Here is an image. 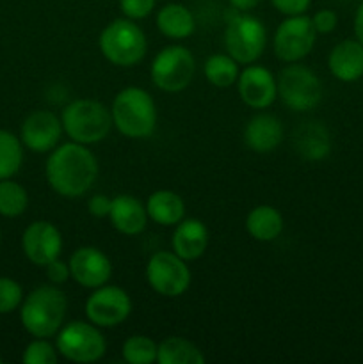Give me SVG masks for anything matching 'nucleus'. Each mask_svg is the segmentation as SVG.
I'll use <instances>...</instances> for the list:
<instances>
[{
  "label": "nucleus",
  "instance_id": "obj_31",
  "mask_svg": "<svg viewBox=\"0 0 363 364\" xmlns=\"http://www.w3.org/2000/svg\"><path fill=\"white\" fill-rule=\"evenodd\" d=\"M23 297V288L16 279L0 276V315H11V313L18 311Z\"/></svg>",
  "mask_w": 363,
  "mask_h": 364
},
{
  "label": "nucleus",
  "instance_id": "obj_24",
  "mask_svg": "<svg viewBox=\"0 0 363 364\" xmlns=\"http://www.w3.org/2000/svg\"><path fill=\"white\" fill-rule=\"evenodd\" d=\"M283 228V215L270 205L255 206L246 217V231L256 242H274Z\"/></svg>",
  "mask_w": 363,
  "mask_h": 364
},
{
  "label": "nucleus",
  "instance_id": "obj_39",
  "mask_svg": "<svg viewBox=\"0 0 363 364\" xmlns=\"http://www.w3.org/2000/svg\"><path fill=\"white\" fill-rule=\"evenodd\" d=\"M0 244H2V233H0Z\"/></svg>",
  "mask_w": 363,
  "mask_h": 364
},
{
  "label": "nucleus",
  "instance_id": "obj_14",
  "mask_svg": "<svg viewBox=\"0 0 363 364\" xmlns=\"http://www.w3.org/2000/svg\"><path fill=\"white\" fill-rule=\"evenodd\" d=\"M63 134L60 116L52 110H34L21 121L18 135L25 149L36 155H46L59 146Z\"/></svg>",
  "mask_w": 363,
  "mask_h": 364
},
{
  "label": "nucleus",
  "instance_id": "obj_11",
  "mask_svg": "<svg viewBox=\"0 0 363 364\" xmlns=\"http://www.w3.org/2000/svg\"><path fill=\"white\" fill-rule=\"evenodd\" d=\"M317 36L319 34L313 28L312 16H306V14L287 16L274 32V55L285 64L299 63L312 53Z\"/></svg>",
  "mask_w": 363,
  "mask_h": 364
},
{
  "label": "nucleus",
  "instance_id": "obj_10",
  "mask_svg": "<svg viewBox=\"0 0 363 364\" xmlns=\"http://www.w3.org/2000/svg\"><path fill=\"white\" fill-rule=\"evenodd\" d=\"M146 281L155 294L177 299L191 288L192 274L187 262L177 252L157 251L146 263Z\"/></svg>",
  "mask_w": 363,
  "mask_h": 364
},
{
  "label": "nucleus",
  "instance_id": "obj_8",
  "mask_svg": "<svg viewBox=\"0 0 363 364\" xmlns=\"http://www.w3.org/2000/svg\"><path fill=\"white\" fill-rule=\"evenodd\" d=\"M224 50L238 64L256 63L267 46V28L260 18L251 13H237L224 28Z\"/></svg>",
  "mask_w": 363,
  "mask_h": 364
},
{
  "label": "nucleus",
  "instance_id": "obj_4",
  "mask_svg": "<svg viewBox=\"0 0 363 364\" xmlns=\"http://www.w3.org/2000/svg\"><path fill=\"white\" fill-rule=\"evenodd\" d=\"M64 134L78 144L91 146L105 141L112 130V114L105 103L91 98L73 100L60 112Z\"/></svg>",
  "mask_w": 363,
  "mask_h": 364
},
{
  "label": "nucleus",
  "instance_id": "obj_40",
  "mask_svg": "<svg viewBox=\"0 0 363 364\" xmlns=\"http://www.w3.org/2000/svg\"><path fill=\"white\" fill-rule=\"evenodd\" d=\"M0 364H2V358H0Z\"/></svg>",
  "mask_w": 363,
  "mask_h": 364
},
{
  "label": "nucleus",
  "instance_id": "obj_6",
  "mask_svg": "<svg viewBox=\"0 0 363 364\" xmlns=\"http://www.w3.org/2000/svg\"><path fill=\"white\" fill-rule=\"evenodd\" d=\"M276 82L278 98L294 112H310L322 102V82L315 71L305 64L288 63L276 75Z\"/></svg>",
  "mask_w": 363,
  "mask_h": 364
},
{
  "label": "nucleus",
  "instance_id": "obj_29",
  "mask_svg": "<svg viewBox=\"0 0 363 364\" xmlns=\"http://www.w3.org/2000/svg\"><path fill=\"white\" fill-rule=\"evenodd\" d=\"M157 352H159V343L144 334H132L121 347V355L128 364L157 363Z\"/></svg>",
  "mask_w": 363,
  "mask_h": 364
},
{
  "label": "nucleus",
  "instance_id": "obj_16",
  "mask_svg": "<svg viewBox=\"0 0 363 364\" xmlns=\"http://www.w3.org/2000/svg\"><path fill=\"white\" fill-rule=\"evenodd\" d=\"M238 98L249 109H269L278 100L276 75L260 64H248L237 78Z\"/></svg>",
  "mask_w": 363,
  "mask_h": 364
},
{
  "label": "nucleus",
  "instance_id": "obj_13",
  "mask_svg": "<svg viewBox=\"0 0 363 364\" xmlns=\"http://www.w3.org/2000/svg\"><path fill=\"white\" fill-rule=\"evenodd\" d=\"M63 235L50 220H34L21 233V251L36 267L45 269L50 262L63 255Z\"/></svg>",
  "mask_w": 363,
  "mask_h": 364
},
{
  "label": "nucleus",
  "instance_id": "obj_3",
  "mask_svg": "<svg viewBox=\"0 0 363 364\" xmlns=\"http://www.w3.org/2000/svg\"><path fill=\"white\" fill-rule=\"evenodd\" d=\"M114 128L128 139H146L155 132L157 105L146 89L123 87L110 105Z\"/></svg>",
  "mask_w": 363,
  "mask_h": 364
},
{
  "label": "nucleus",
  "instance_id": "obj_19",
  "mask_svg": "<svg viewBox=\"0 0 363 364\" xmlns=\"http://www.w3.org/2000/svg\"><path fill=\"white\" fill-rule=\"evenodd\" d=\"M283 124L269 112L253 116L244 128V144L258 155L273 153L283 142Z\"/></svg>",
  "mask_w": 363,
  "mask_h": 364
},
{
  "label": "nucleus",
  "instance_id": "obj_32",
  "mask_svg": "<svg viewBox=\"0 0 363 364\" xmlns=\"http://www.w3.org/2000/svg\"><path fill=\"white\" fill-rule=\"evenodd\" d=\"M157 0H120V11L128 20H144L153 13Z\"/></svg>",
  "mask_w": 363,
  "mask_h": 364
},
{
  "label": "nucleus",
  "instance_id": "obj_37",
  "mask_svg": "<svg viewBox=\"0 0 363 364\" xmlns=\"http://www.w3.org/2000/svg\"><path fill=\"white\" fill-rule=\"evenodd\" d=\"M262 0H228L231 7H233L237 13H251L255 7L260 6Z\"/></svg>",
  "mask_w": 363,
  "mask_h": 364
},
{
  "label": "nucleus",
  "instance_id": "obj_1",
  "mask_svg": "<svg viewBox=\"0 0 363 364\" xmlns=\"http://www.w3.org/2000/svg\"><path fill=\"white\" fill-rule=\"evenodd\" d=\"M45 178L57 196L77 199L88 194L98 178V160L89 146L64 142L48 153Z\"/></svg>",
  "mask_w": 363,
  "mask_h": 364
},
{
  "label": "nucleus",
  "instance_id": "obj_23",
  "mask_svg": "<svg viewBox=\"0 0 363 364\" xmlns=\"http://www.w3.org/2000/svg\"><path fill=\"white\" fill-rule=\"evenodd\" d=\"M294 148L298 155L305 160L317 162L330 155L331 151V135L324 124L317 121L301 124L294 132Z\"/></svg>",
  "mask_w": 363,
  "mask_h": 364
},
{
  "label": "nucleus",
  "instance_id": "obj_25",
  "mask_svg": "<svg viewBox=\"0 0 363 364\" xmlns=\"http://www.w3.org/2000/svg\"><path fill=\"white\" fill-rule=\"evenodd\" d=\"M206 358L192 341L182 336H169L159 343V364H205Z\"/></svg>",
  "mask_w": 363,
  "mask_h": 364
},
{
  "label": "nucleus",
  "instance_id": "obj_26",
  "mask_svg": "<svg viewBox=\"0 0 363 364\" xmlns=\"http://www.w3.org/2000/svg\"><path fill=\"white\" fill-rule=\"evenodd\" d=\"M203 75L214 87H231L237 84V78L241 75V64L230 53H214V55L206 57L205 64H203Z\"/></svg>",
  "mask_w": 363,
  "mask_h": 364
},
{
  "label": "nucleus",
  "instance_id": "obj_34",
  "mask_svg": "<svg viewBox=\"0 0 363 364\" xmlns=\"http://www.w3.org/2000/svg\"><path fill=\"white\" fill-rule=\"evenodd\" d=\"M270 4L283 16H299L308 13L312 0H270Z\"/></svg>",
  "mask_w": 363,
  "mask_h": 364
},
{
  "label": "nucleus",
  "instance_id": "obj_7",
  "mask_svg": "<svg viewBox=\"0 0 363 364\" xmlns=\"http://www.w3.org/2000/svg\"><path fill=\"white\" fill-rule=\"evenodd\" d=\"M53 338L60 358L71 363H96L107 352V340L102 329L89 320H73L64 323Z\"/></svg>",
  "mask_w": 363,
  "mask_h": 364
},
{
  "label": "nucleus",
  "instance_id": "obj_30",
  "mask_svg": "<svg viewBox=\"0 0 363 364\" xmlns=\"http://www.w3.org/2000/svg\"><path fill=\"white\" fill-rule=\"evenodd\" d=\"M59 358L56 343H52L50 338H32L21 354L25 364H57Z\"/></svg>",
  "mask_w": 363,
  "mask_h": 364
},
{
  "label": "nucleus",
  "instance_id": "obj_36",
  "mask_svg": "<svg viewBox=\"0 0 363 364\" xmlns=\"http://www.w3.org/2000/svg\"><path fill=\"white\" fill-rule=\"evenodd\" d=\"M110 203H112V198H109V196L93 194L88 201V212L95 219H107L110 212Z\"/></svg>",
  "mask_w": 363,
  "mask_h": 364
},
{
  "label": "nucleus",
  "instance_id": "obj_21",
  "mask_svg": "<svg viewBox=\"0 0 363 364\" xmlns=\"http://www.w3.org/2000/svg\"><path fill=\"white\" fill-rule=\"evenodd\" d=\"M157 28L164 38L171 41H184L191 38L196 31V18L187 6L169 2L157 11Z\"/></svg>",
  "mask_w": 363,
  "mask_h": 364
},
{
  "label": "nucleus",
  "instance_id": "obj_12",
  "mask_svg": "<svg viewBox=\"0 0 363 364\" xmlns=\"http://www.w3.org/2000/svg\"><path fill=\"white\" fill-rule=\"evenodd\" d=\"M84 311L89 322L100 329H110L127 322L132 313V299L127 290L107 283L91 291Z\"/></svg>",
  "mask_w": 363,
  "mask_h": 364
},
{
  "label": "nucleus",
  "instance_id": "obj_18",
  "mask_svg": "<svg viewBox=\"0 0 363 364\" xmlns=\"http://www.w3.org/2000/svg\"><path fill=\"white\" fill-rule=\"evenodd\" d=\"M210 244V231L199 219H184L174 226L171 237V251L185 262L201 258Z\"/></svg>",
  "mask_w": 363,
  "mask_h": 364
},
{
  "label": "nucleus",
  "instance_id": "obj_33",
  "mask_svg": "<svg viewBox=\"0 0 363 364\" xmlns=\"http://www.w3.org/2000/svg\"><path fill=\"white\" fill-rule=\"evenodd\" d=\"M317 34H331L338 27V14L333 9H319L312 16Z\"/></svg>",
  "mask_w": 363,
  "mask_h": 364
},
{
  "label": "nucleus",
  "instance_id": "obj_38",
  "mask_svg": "<svg viewBox=\"0 0 363 364\" xmlns=\"http://www.w3.org/2000/svg\"><path fill=\"white\" fill-rule=\"evenodd\" d=\"M352 31H354V38L363 45V2L359 4L358 9H356V13H354Z\"/></svg>",
  "mask_w": 363,
  "mask_h": 364
},
{
  "label": "nucleus",
  "instance_id": "obj_35",
  "mask_svg": "<svg viewBox=\"0 0 363 364\" xmlns=\"http://www.w3.org/2000/svg\"><path fill=\"white\" fill-rule=\"evenodd\" d=\"M45 274H46V277H48L50 283L56 284V287H59V284H64L68 279H71L70 265H68L66 262H63L60 258L50 262L48 265L45 267Z\"/></svg>",
  "mask_w": 363,
  "mask_h": 364
},
{
  "label": "nucleus",
  "instance_id": "obj_5",
  "mask_svg": "<svg viewBox=\"0 0 363 364\" xmlns=\"http://www.w3.org/2000/svg\"><path fill=\"white\" fill-rule=\"evenodd\" d=\"M98 48L114 66L132 68L144 59L148 39L137 21L121 16L109 21L100 32Z\"/></svg>",
  "mask_w": 363,
  "mask_h": 364
},
{
  "label": "nucleus",
  "instance_id": "obj_22",
  "mask_svg": "<svg viewBox=\"0 0 363 364\" xmlns=\"http://www.w3.org/2000/svg\"><path fill=\"white\" fill-rule=\"evenodd\" d=\"M148 219L164 228H174L185 219V201L180 194L167 188L152 192L146 199Z\"/></svg>",
  "mask_w": 363,
  "mask_h": 364
},
{
  "label": "nucleus",
  "instance_id": "obj_27",
  "mask_svg": "<svg viewBox=\"0 0 363 364\" xmlns=\"http://www.w3.org/2000/svg\"><path fill=\"white\" fill-rule=\"evenodd\" d=\"M25 148L20 135L0 128V180L14 178L23 166Z\"/></svg>",
  "mask_w": 363,
  "mask_h": 364
},
{
  "label": "nucleus",
  "instance_id": "obj_28",
  "mask_svg": "<svg viewBox=\"0 0 363 364\" xmlns=\"http://www.w3.org/2000/svg\"><path fill=\"white\" fill-rule=\"evenodd\" d=\"M28 208V192L13 178L0 180V217L16 219Z\"/></svg>",
  "mask_w": 363,
  "mask_h": 364
},
{
  "label": "nucleus",
  "instance_id": "obj_15",
  "mask_svg": "<svg viewBox=\"0 0 363 364\" xmlns=\"http://www.w3.org/2000/svg\"><path fill=\"white\" fill-rule=\"evenodd\" d=\"M68 265H70L71 279L78 287L88 290L103 287L112 277V262L102 249L95 245L75 249L68 259Z\"/></svg>",
  "mask_w": 363,
  "mask_h": 364
},
{
  "label": "nucleus",
  "instance_id": "obj_2",
  "mask_svg": "<svg viewBox=\"0 0 363 364\" xmlns=\"http://www.w3.org/2000/svg\"><path fill=\"white\" fill-rule=\"evenodd\" d=\"M18 311L25 333L52 340L66 322L68 299L56 284H41L25 295Z\"/></svg>",
  "mask_w": 363,
  "mask_h": 364
},
{
  "label": "nucleus",
  "instance_id": "obj_20",
  "mask_svg": "<svg viewBox=\"0 0 363 364\" xmlns=\"http://www.w3.org/2000/svg\"><path fill=\"white\" fill-rule=\"evenodd\" d=\"M327 68L337 80L352 84L363 77V45L358 39H344L331 48Z\"/></svg>",
  "mask_w": 363,
  "mask_h": 364
},
{
  "label": "nucleus",
  "instance_id": "obj_17",
  "mask_svg": "<svg viewBox=\"0 0 363 364\" xmlns=\"http://www.w3.org/2000/svg\"><path fill=\"white\" fill-rule=\"evenodd\" d=\"M107 219L110 220L117 233L125 235V237H137L146 230L148 212L141 199L130 194H120L112 198Z\"/></svg>",
  "mask_w": 363,
  "mask_h": 364
},
{
  "label": "nucleus",
  "instance_id": "obj_9",
  "mask_svg": "<svg viewBox=\"0 0 363 364\" xmlns=\"http://www.w3.org/2000/svg\"><path fill=\"white\" fill-rule=\"evenodd\" d=\"M196 75V59L184 45L164 46L152 60L149 77L153 85L164 92H182L191 85Z\"/></svg>",
  "mask_w": 363,
  "mask_h": 364
}]
</instances>
